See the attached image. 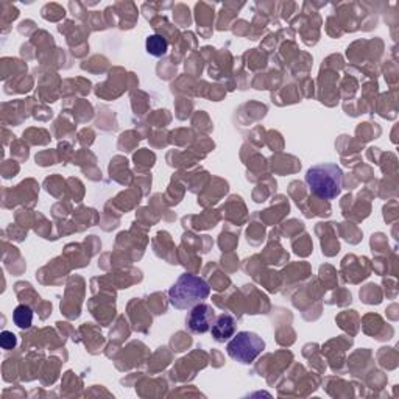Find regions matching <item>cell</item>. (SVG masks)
I'll return each mask as SVG.
<instances>
[{
    "label": "cell",
    "instance_id": "2",
    "mask_svg": "<svg viewBox=\"0 0 399 399\" xmlns=\"http://www.w3.org/2000/svg\"><path fill=\"white\" fill-rule=\"evenodd\" d=\"M343 173L337 164L323 163L310 167L306 173V185L310 192L323 200H334L341 192Z\"/></svg>",
    "mask_w": 399,
    "mask_h": 399
},
{
    "label": "cell",
    "instance_id": "1",
    "mask_svg": "<svg viewBox=\"0 0 399 399\" xmlns=\"http://www.w3.org/2000/svg\"><path fill=\"white\" fill-rule=\"evenodd\" d=\"M209 292L211 287L203 278L185 273L170 287L169 300L173 307L180 310H187L200 305V302H203V300L209 297Z\"/></svg>",
    "mask_w": 399,
    "mask_h": 399
},
{
    "label": "cell",
    "instance_id": "6",
    "mask_svg": "<svg viewBox=\"0 0 399 399\" xmlns=\"http://www.w3.org/2000/svg\"><path fill=\"white\" fill-rule=\"evenodd\" d=\"M13 322L21 329H28L31 323H33V310L28 306L21 305L14 309L13 312Z\"/></svg>",
    "mask_w": 399,
    "mask_h": 399
},
{
    "label": "cell",
    "instance_id": "8",
    "mask_svg": "<svg viewBox=\"0 0 399 399\" xmlns=\"http://www.w3.org/2000/svg\"><path fill=\"white\" fill-rule=\"evenodd\" d=\"M16 343H18V339H16V335L10 331H4L2 335H0V345H2L4 349H13L16 346Z\"/></svg>",
    "mask_w": 399,
    "mask_h": 399
},
{
    "label": "cell",
    "instance_id": "3",
    "mask_svg": "<svg viewBox=\"0 0 399 399\" xmlns=\"http://www.w3.org/2000/svg\"><path fill=\"white\" fill-rule=\"evenodd\" d=\"M226 349L231 359L248 365L262 354V351L266 349V341L258 334L242 331L234 334V337L229 340Z\"/></svg>",
    "mask_w": 399,
    "mask_h": 399
},
{
    "label": "cell",
    "instance_id": "5",
    "mask_svg": "<svg viewBox=\"0 0 399 399\" xmlns=\"http://www.w3.org/2000/svg\"><path fill=\"white\" fill-rule=\"evenodd\" d=\"M236 329H237V323L234 320V317L229 314H222L220 317H217V320L212 323L211 334L215 341L223 343L234 337Z\"/></svg>",
    "mask_w": 399,
    "mask_h": 399
},
{
    "label": "cell",
    "instance_id": "7",
    "mask_svg": "<svg viewBox=\"0 0 399 399\" xmlns=\"http://www.w3.org/2000/svg\"><path fill=\"white\" fill-rule=\"evenodd\" d=\"M146 47L151 57H164L167 50H169V43H167L165 38H163V36L151 35L150 38H147Z\"/></svg>",
    "mask_w": 399,
    "mask_h": 399
},
{
    "label": "cell",
    "instance_id": "4",
    "mask_svg": "<svg viewBox=\"0 0 399 399\" xmlns=\"http://www.w3.org/2000/svg\"><path fill=\"white\" fill-rule=\"evenodd\" d=\"M214 322L215 314L212 306L206 305V302H200V305L190 309V312L186 318V326L190 332L204 334L211 331V326Z\"/></svg>",
    "mask_w": 399,
    "mask_h": 399
}]
</instances>
